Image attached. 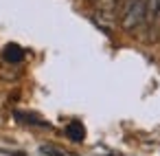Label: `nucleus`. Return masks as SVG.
<instances>
[{
    "instance_id": "1",
    "label": "nucleus",
    "mask_w": 160,
    "mask_h": 156,
    "mask_svg": "<svg viewBox=\"0 0 160 156\" xmlns=\"http://www.w3.org/2000/svg\"><path fill=\"white\" fill-rule=\"evenodd\" d=\"M140 24H145V0H125L121 11V27L132 33Z\"/></svg>"
},
{
    "instance_id": "2",
    "label": "nucleus",
    "mask_w": 160,
    "mask_h": 156,
    "mask_svg": "<svg viewBox=\"0 0 160 156\" xmlns=\"http://www.w3.org/2000/svg\"><path fill=\"white\" fill-rule=\"evenodd\" d=\"M158 18H160V0H145V24L153 29Z\"/></svg>"
},
{
    "instance_id": "3",
    "label": "nucleus",
    "mask_w": 160,
    "mask_h": 156,
    "mask_svg": "<svg viewBox=\"0 0 160 156\" xmlns=\"http://www.w3.org/2000/svg\"><path fill=\"white\" fill-rule=\"evenodd\" d=\"M2 60H5L7 64H20V62L24 60L22 46H18V44H7V46L2 49Z\"/></svg>"
},
{
    "instance_id": "4",
    "label": "nucleus",
    "mask_w": 160,
    "mask_h": 156,
    "mask_svg": "<svg viewBox=\"0 0 160 156\" xmlns=\"http://www.w3.org/2000/svg\"><path fill=\"white\" fill-rule=\"evenodd\" d=\"M66 136L70 141H75V143H81L86 138V127L81 125V121H70L66 125Z\"/></svg>"
},
{
    "instance_id": "5",
    "label": "nucleus",
    "mask_w": 160,
    "mask_h": 156,
    "mask_svg": "<svg viewBox=\"0 0 160 156\" xmlns=\"http://www.w3.org/2000/svg\"><path fill=\"white\" fill-rule=\"evenodd\" d=\"M40 152H42L44 156H68L64 149H59V147H55V145H48V143H44V145L40 147Z\"/></svg>"
},
{
    "instance_id": "6",
    "label": "nucleus",
    "mask_w": 160,
    "mask_h": 156,
    "mask_svg": "<svg viewBox=\"0 0 160 156\" xmlns=\"http://www.w3.org/2000/svg\"><path fill=\"white\" fill-rule=\"evenodd\" d=\"M99 7L103 9V13H112V9L116 7V0H99Z\"/></svg>"
}]
</instances>
